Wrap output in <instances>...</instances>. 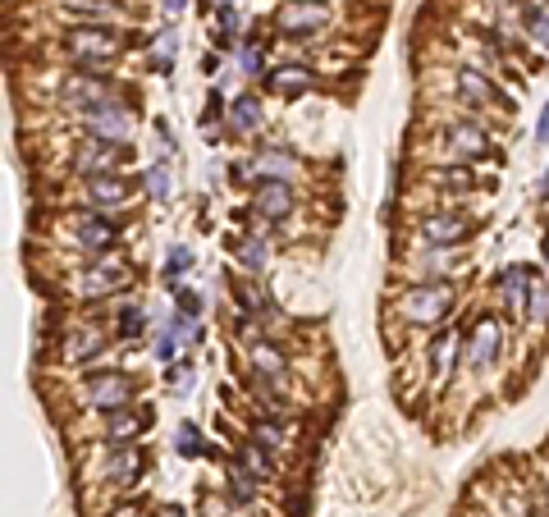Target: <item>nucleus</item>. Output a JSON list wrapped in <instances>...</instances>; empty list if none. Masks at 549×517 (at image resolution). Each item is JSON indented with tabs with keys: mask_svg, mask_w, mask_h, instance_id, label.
<instances>
[{
	"mask_svg": "<svg viewBox=\"0 0 549 517\" xmlns=\"http://www.w3.org/2000/svg\"><path fill=\"white\" fill-rule=\"evenodd\" d=\"M129 51V33L119 23H74L60 33V55L74 69H110Z\"/></svg>",
	"mask_w": 549,
	"mask_h": 517,
	"instance_id": "1",
	"label": "nucleus"
},
{
	"mask_svg": "<svg viewBox=\"0 0 549 517\" xmlns=\"http://www.w3.org/2000/svg\"><path fill=\"white\" fill-rule=\"evenodd\" d=\"M426 156H431V165H481L495 156V138H490V129L476 124V119L453 115L431 133Z\"/></svg>",
	"mask_w": 549,
	"mask_h": 517,
	"instance_id": "2",
	"label": "nucleus"
},
{
	"mask_svg": "<svg viewBox=\"0 0 549 517\" xmlns=\"http://www.w3.org/2000/svg\"><path fill=\"white\" fill-rule=\"evenodd\" d=\"M60 229H65L69 243L78 248L74 266H87V261H97V257H110V252H119V243H124V220H119L115 211L69 206L65 216H60Z\"/></svg>",
	"mask_w": 549,
	"mask_h": 517,
	"instance_id": "3",
	"label": "nucleus"
},
{
	"mask_svg": "<svg viewBox=\"0 0 549 517\" xmlns=\"http://www.w3.org/2000/svg\"><path fill=\"white\" fill-rule=\"evenodd\" d=\"M138 385L142 380L133 371H119L110 362H97V367H87L74 385V399L83 412H115V408H129L138 403Z\"/></svg>",
	"mask_w": 549,
	"mask_h": 517,
	"instance_id": "4",
	"label": "nucleus"
},
{
	"mask_svg": "<svg viewBox=\"0 0 549 517\" xmlns=\"http://www.w3.org/2000/svg\"><path fill=\"white\" fill-rule=\"evenodd\" d=\"M458 284L453 280H431V284H408V289L394 293V316H399L408 330H426V325H444L449 312L458 307Z\"/></svg>",
	"mask_w": 549,
	"mask_h": 517,
	"instance_id": "5",
	"label": "nucleus"
},
{
	"mask_svg": "<svg viewBox=\"0 0 549 517\" xmlns=\"http://www.w3.org/2000/svg\"><path fill=\"white\" fill-rule=\"evenodd\" d=\"M129 165H133V142H110V138L83 133L78 142H69L60 170L69 179H92V174H124Z\"/></svg>",
	"mask_w": 549,
	"mask_h": 517,
	"instance_id": "6",
	"label": "nucleus"
},
{
	"mask_svg": "<svg viewBox=\"0 0 549 517\" xmlns=\"http://www.w3.org/2000/svg\"><path fill=\"white\" fill-rule=\"evenodd\" d=\"M444 92H449L458 106H472V110H499V115H513L517 101L513 92H504V83H499L495 74H485V69L476 65H453L444 69Z\"/></svg>",
	"mask_w": 549,
	"mask_h": 517,
	"instance_id": "7",
	"label": "nucleus"
},
{
	"mask_svg": "<svg viewBox=\"0 0 549 517\" xmlns=\"http://www.w3.org/2000/svg\"><path fill=\"white\" fill-rule=\"evenodd\" d=\"M133 280H138V266L124 261L119 252H110V257H97V261H87V266H78L65 280V289L74 293V298L101 302V298H115V293L133 289Z\"/></svg>",
	"mask_w": 549,
	"mask_h": 517,
	"instance_id": "8",
	"label": "nucleus"
},
{
	"mask_svg": "<svg viewBox=\"0 0 549 517\" xmlns=\"http://www.w3.org/2000/svg\"><path fill=\"white\" fill-rule=\"evenodd\" d=\"M476 234H481V216H472L467 206H435L412 220V238L431 248H467Z\"/></svg>",
	"mask_w": 549,
	"mask_h": 517,
	"instance_id": "9",
	"label": "nucleus"
},
{
	"mask_svg": "<svg viewBox=\"0 0 549 517\" xmlns=\"http://www.w3.org/2000/svg\"><path fill=\"white\" fill-rule=\"evenodd\" d=\"M142 193V179L133 174H92V179H69V206H87V211H119Z\"/></svg>",
	"mask_w": 549,
	"mask_h": 517,
	"instance_id": "10",
	"label": "nucleus"
},
{
	"mask_svg": "<svg viewBox=\"0 0 549 517\" xmlns=\"http://www.w3.org/2000/svg\"><path fill=\"white\" fill-rule=\"evenodd\" d=\"M115 344H119L115 325L83 321V325H74V330H65V339L55 348V362H60V367H74V371H87V367H97V362H106Z\"/></svg>",
	"mask_w": 549,
	"mask_h": 517,
	"instance_id": "11",
	"label": "nucleus"
},
{
	"mask_svg": "<svg viewBox=\"0 0 549 517\" xmlns=\"http://www.w3.org/2000/svg\"><path fill=\"white\" fill-rule=\"evenodd\" d=\"M417 184L426 188V193H435V202L440 206H463L467 197L481 193V188H490L495 179L481 174L476 165H426V170L417 174Z\"/></svg>",
	"mask_w": 549,
	"mask_h": 517,
	"instance_id": "12",
	"label": "nucleus"
},
{
	"mask_svg": "<svg viewBox=\"0 0 549 517\" xmlns=\"http://www.w3.org/2000/svg\"><path fill=\"white\" fill-rule=\"evenodd\" d=\"M334 23L330 0H284L280 10L270 14V33H280L284 42H312Z\"/></svg>",
	"mask_w": 549,
	"mask_h": 517,
	"instance_id": "13",
	"label": "nucleus"
},
{
	"mask_svg": "<svg viewBox=\"0 0 549 517\" xmlns=\"http://www.w3.org/2000/svg\"><path fill=\"white\" fill-rule=\"evenodd\" d=\"M147 467H151V458H147V449H142V440L106 444V449H101V467H97L101 476H97V481H106L115 495H129L133 485H142Z\"/></svg>",
	"mask_w": 549,
	"mask_h": 517,
	"instance_id": "14",
	"label": "nucleus"
},
{
	"mask_svg": "<svg viewBox=\"0 0 549 517\" xmlns=\"http://www.w3.org/2000/svg\"><path fill=\"white\" fill-rule=\"evenodd\" d=\"M458 248H431V243H417L412 252L399 257V275L408 284H431V280H453L458 270H467L472 257H453Z\"/></svg>",
	"mask_w": 549,
	"mask_h": 517,
	"instance_id": "15",
	"label": "nucleus"
},
{
	"mask_svg": "<svg viewBox=\"0 0 549 517\" xmlns=\"http://www.w3.org/2000/svg\"><path fill=\"white\" fill-rule=\"evenodd\" d=\"M248 211L261 225H284V220H293V211H298V188H293V179H257V188H252V197H248ZM261 225L252 229V234H266Z\"/></svg>",
	"mask_w": 549,
	"mask_h": 517,
	"instance_id": "16",
	"label": "nucleus"
},
{
	"mask_svg": "<svg viewBox=\"0 0 549 517\" xmlns=\"http://www.w3.org/2000/svg\"><path fill=\"white\" fill-rule=\"evenodd\" d=\"M504 353V321L499 316H476L463 344V367H472V376H490Z\"/></svg>",
	"mask_w": 549,
	"mask_h": 517,
	"instance_id": "17",
	"label": "nucleus"
},
{
	"mask_svg": "<svg viewBox=\"0 0 549 517\" xmlns=\"http://www.w3.org/2000/svg\"><path fill=\"white\" fill-rule=\"evenodd\" d=\"M78 129L92 133V138H110V142H133L138 133V110H133L129 97H110L101 101L92 115L78 119Z\"/></svg>",
	"mask_w": 549,
	"mask_h": 517,
	"instance_id": "18",
	"label": "nucleus"
},
{
	"mask_svg": "<svg viewBox=\"0 0 549 517\" xmlns=\"http://www.w3.org/2000/svg\"><path fill=\"white\" fill-rule=\"evenodd\" d=\"M536 266H527V261H513V266H504L495 275V289H499V302H504V312L513 316V321H527V307H531V289H536Z\"/></svg>",
	"mask_w": 549,
	"mask_h": 517,
	"instance_id": "19",
	"label": "nucleus"
},
{
	"mask_svg": "<svg viewBox=\"0 0 549 517\" xmlns=\"http://www.w3.org/2000/svg\"><path fill=\"white\" fill-rule=\"evenodd\" d=\"M289 371H293L289 348L275 344V334H266V339H252V344H248V371H243V376L266 380V385H280L284 389Z\"/></svg>",
	"mask_w": 549,
	"mask_h": 517,
	"instance_id": "20",
	"label": "nucleus"
},
{
	"mask_svg": "<svg viewBox=\"0 0 549 517\" xmlns=\"http://www.w3.org/2000/svg\"><path fill=\"white\" fill-rule=\"evenodd\" d=\"M151 421H156V412H151V403H129V408H115V412H101V435H106V444H133L142 440V435L151 431Z\"/></svg>",
	"mask_w": 549,
	"mask_h": 517,
	"instance_id": "21",
	"label": "nucleus"
},
{
	"mask_svg": "<svg viewBox=\"0 0 549 517\" xmlns=\"http://www.w3.org/2000/svg\"><path fill=\"white\" fill-rule=\"evenodd\" d=\"M261 83H266L270 97H280V101H302L307 92H316V69L312 65H302V60H289V65H270L266 74H261Z\"/></svg>",
	"mask_w": 549,
	"mask_h": 517,
	"instance_id": "22",
	"label": "nucleus"
},
{
	"mask_svg": "<svg viewBox=\"0 0 549 517\" xmlns=\"http://www.w3.org/2000/svg\"><path fill=\"white\" fill-rule=\"evenodd\" d=\"M463 334H458V325H440L431 339V357H426V367H431V380L435 385H444V380L453 376V367H458V357H463Z\"/></svg>",
	"mask_w": 549,
	"mask_h": 517,
	"instance_id": "23",
	"label": "nucleus"
},
{
	"mask_svg": "<svg viewBox=\"0 0 549 517\" xmlns=\"http://www.w3.org/2000/svg\"><path fill=\"white\" fill-rule=\"evenodd\" d=\"M229 298H234V312L243 316V321H270V316H280L275 298H270V293L257 284V275L229 284Z\"/></svg>",
	"mask_w": 549,
	"mask_h": 517,
	"instance_id": "24",
	"label": "nucleus"
},
{
	"mask_svg": "<svg viewBox=\"0 0 549 517\" xmlns=\"http://www.w3.org/2000/svg\"><path fill=\"white\" fill-rule=\"evenodd\" d=\"M252 156H257L261 179H298V170H302V156L289 142H266V147H257Z\"/></svg>",
	"mask_w": 549,
	"mask_h": 517,
	"instance_id": "25",
	"label": "nucleus"
},
{
	"mask_svg": "<svg viewBox=\"0 0 549 517\" xmlns=\"http://www.w3.org/2000/svg\"><path fill=\"white\" fill-rule=\"evenodd\" d=\"M261 124H266L261 97H257V92H238V97L229 101V133H234V138H252Z\"/></svg>",
	"mask_w": 549,
	"mask_h": 517,
	"instance_id": "26",
	"label": "nucleus"
},
{
	"mask_svg": "<svg viewBox=\"0 0 549 517\" xmlns=\"http://www.w3.org/2000/svg\"><path fill=\"white\" fill-rule=\"evenodd\" d=\"M257 485H261V481H257V476H252L243 463H238V458L229 463V472H225V499H229L234 508L252 513V508H257Z\"/></svg>",
	"mask_w": 549,
	"mask_h": 517,
	"instance_id": "27",
	"label": "nucleus"
},
{
	"mask_svg": "<svg viewBox=\"0 0 549 517\" xmlns=\"http://www.w3.org/2000/svg\"><path fill=\"white\" fill-rule=\"evenodd\" d=\"M234 261L243 275H266L270 266V238L266 234H243L234 238Z\"/></svg>",
	"mask_w": 549,
	"mask_h": 517,
	"instance_id": "28",
	"label": "nucleus"
},
{
	"mask_svg": "<svg viewBox=\"0 0 549 517\" xmlns=\"http://www.w3.org/2000/svg\"><path fill=\"white\" fill-rule=\"evenodd\" d=\"M517 23H522L527 42L549 55V5H540V0H517Z\"/></svg>",
	"mask_w": 549,
	"mask_h": 517,
	"instance_id": "29",
	"label": "nucleus"
},
{
	"mask_svg": "<svg viewBox=\"0 0 549 517\" xmlns=\"http://www.w3.org/2000/svg\"><path fill=\"white\" fill-rule=\"evenodd\" d=\"M147 307H142V302H124V307H119L115 312V339L119 344H142V339H147Z\"/></svg>",
	"mask_w": 549,
	"mask_h": 517,
	"instance_id": "30",
	"label": "nucleus"
},
{
	"mask_svg": "<svg viewBox=\"0 0 549 517\" xmlns=\"http://www.w3.org/2000/svg\"><path fill=\"white\" fill-rule=\"evenodd\" d=\"M248 440H257L261 449H270V453H284V449H289V421H280V417H252L248 421Z\"/></svg>",
	"mask_w": 549,
	"mask_h": 517,
	"instance_id": "31",
	"label": "nucleus"
},
{
	"mask_svg": "<svg viewBox=\"0 0 549 517\" xmlns=\"http://www.w3.org/2000/svg\"><path fill=\"white\" fill-rule=\"evenodd\" d=\"M234 458H238V463H243V467H248V472L257 476L261 485H270V481H275V453H270V449H261L257 440H238Z\"/></svg>",
	"mask_w": 549,
	"mask_h": 517,
	"instance_id": "32",
	"label": "nucleus"
},
{
	"mask_svg": "<svg viewBox=\"0 0 549 517\" xmlns=\"http://www.w3.org/2000/svg\"><path fill=\"white\" fill-rule=\"evenodd\" d=\"M174 453H179V458H216V449L206 444V431L197 421H179V431H174Z\"/></svg>",
	"mask_w": 549,
	"mask_h": 517,
	"instance_id": "33",
	"label": "nucleus"
},
{
	"mask_svg": "<svg viewBox=\"0 0 549 517\" xmlns=\"http://www.w3.org/2000/svg\"><path fill=\"white\" fill-rule=\"evenodd\" d=\"M142 193L151 197V202H170L174 197V170L165 161H156L147 174H142Z\"/></svg>",
	"mask_w": 549,
	"mask_h": 517,
	"instance_id": "34",
	"label": "nucleus"
},
{
	"mask_svg": "<svg viewBox=\"0 0 549 517\" xmlns=\"http://www.w3.org/2000/svg\"><path fill=\"white\" fill-rule=\"evenodd\" d=\"M170 298H174V312H183L188 321H202L206 316V293L193 289V284H170Z\"/></svg>",
	"mask_w": 549,
	"mask_h": 517,
	"instance_id": "35",
	"label": "nucleus"
},
{
	"mask_svg": "<svg viewBox=\"0 0 549 517\" xmlns=\"http://www.w3.org/2000/svg\"><path fill=\"white\" fill-rule=\"evenodd\" d=\"M238 23H243L238 5H234V0H220V5H216V46H220V51H229V46H234Z\"/></svg>",
	"mask_w": 549,
	"mask_h": 517,
	"instance_id": "36",
	"label": "nucleus"
},
{
	"mask_svg": "<svg viewBox=\"0 0 549 517\" xmlns=\"http://www.w3.org/2000/svg\"><path fill=\"white\" fill-rule=\"evenodd\" d=\"M197 266V257H193V248H170L165 252V266H161V280L165 284H183V275Z\"/></svg>",
	"mask_w": 549,
	"mask_h": 517,
	"instance_id": "37",
	"label": "nucleus"
},
{
	"mask_svg": "<svg viewBox=\"0 0 549 517\" xmlns=\"http://www.w3.org/2000/svg\"><path fill=\"white\" fill-rule=\"evenodd\" d=\"M220 119H229V97H225V87H211V92H206L202 115H197V124H202V129H216Z\"/></svg>",
	"mask_w": 549,
	"mask_h": 517,
	"instance_id": "38",
	"label": "nucleus"
},
{
	"mask_svg": "<svg viewBox=\"0 0 549 517\" xmlns=\"http://www.w3.org/2000/svg\"><path fill=\"white\" fill-rule=\"evenodd\" d=\"M257 179H261V170H257V156H243V161H234L229 165V184L234 188H257Z\"/></svg>",
	"mask_w": 549,
	"mask_h": 517,
	"instance_id": "39",
	"label": "nucleus"
},
{
	"mask_svg": "<svg viewBox=\"0 0 549 517\" xmlns=\"http://www.w3.org/2000/svg\"><path fill=\"white\" fill-rule=\"evenodd\" d=\"M193 376H197V367L188 357H179L174 367H165V389H170V394H183V389L193 385Z\"/></svg>",
	"mask_w": 549,
	"mask_h": 517,
	"instance_id": "40",
	"label": "nucleus"
},
{
	"mask_svg": "<svg viewBox=\"0 0 549 517\" xmlns=\"http://www.w3.org/2000/svg\"><path fill=\"white\" fill-rule=\"evenodd\" d=\"M527 321H531V325L549 321V280H545V275H536V289H531V307H527Z\"/></svg>",
	"mask_w": 549,
	"mask_h": 517,
	"instance_id": "41",
	"label": "nucleus"
},
{
	"mask_svg": "<svg viewBox=\"0 0 549 517\" xmlns=\"http://www.w3.org/2000/svg\"><path fill=\"white\" fill-rule=\"evenodd\" d=\"M531 138H536V147H545L549 142V101L540 106V119H536V133H531Z\"/></svg>",
	"mask_w": 549,
	"mask_h": 517,
	"instance_id": "42",
	"label": "nucleus"
},
{
	"mask_svg": "<svg viewBox=\"0 0 549 517\" xmlns=\"http://www.w3.org/2000/svg\"><path fill=\"white\" fill-rule=\"evenodd\" d=\"M536 202H549V165H545V174H540V184H536Z\"/></svg>",
	"mask_w": 549,
	"mask_h": 517,
	"instance_id": "43",
	"label": "nucleus"
},
{
	"mask_svg": "<svg viewBox=\"0 0 549 517\" xmlns=\"http://www.w3.org/2000/svg\"><path fill=\"white\" fill-rule=\"evenodd\" d=\"M161 10L165 14H179V10H188V0H161Z\"/></svg>",
	"mask_w": 549,
	"mask_h": 517,
	"instance_id": "44",
	"label": "nucleus"
},
{
	"mask_svg": "<svg viewBox=\"0 0 549 517\" xmlns=\"http://www.w3.org/2000/svg\"><path fill=\"white\" fill-rule=\"evenodd\" d=\"M216 69H220V55H206V60H202V74L216 78Z\"/></svg>",
	"mask_w": 549,
	"mask_h": 517,
	"instance_id": "45",
	"label": "nucleus"
},
{
	"mask_svg": "<svg viewBox=\"0 0 549 517\" xmlns=\"http://www.w3.org/2000/svg\"><path fill=\"white\" fill-rule=\"evenodd\" d=\"M536 476L549 485V453H545V458H540V463H536Z\"/></svg>",
	"mask_w": 549,
	"mask_h": 517,
	"instance_id": "46",
	"label": "nucleus"
},
{
	"mask_svg": "<svg viewBox=\"0 0 549 517\" xmlns=\"http://www.w3.org/2000/svg\"><path fill=\"white\" fill-rule=\"evenodd\" d=\"M156 517H188V513H183V508H174V504H170V508H156Z\"/></svg>",
	"mask_w": 549,
	"mask_h": 517,
	"instance_id": "47",
	"label": "nucleus"
},
{
	"mask_svg": "<svg viewBox=\"0 0 549 517\" xmlns=\"http://www.w3.org/2000/svg\"><path fill=\"white\" fill-rule=\"evenodd\" d=\"M540 252H545V261H549V229H545V238H540Z\"/></svg>",
	"mask_w": 549,
	"mask_h": 517,
	"instance_id": "48",
	"label": "nucleus"
}]
</instances>
